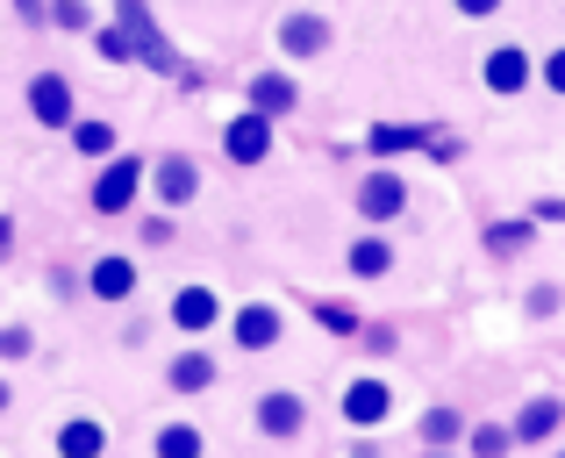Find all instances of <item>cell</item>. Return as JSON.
Listing matches in <instances>:
<instances>
[{"instance_id": "obj_1", "label": "cell", "mask_w": 565, "mask_h": 458, "mask_svg": "<svg viewBox=\"0 0 565 458\" xmlns=\"http://www.w3.org/2000/svg\"><path fill=\"white\" fill-rule=\"evenodd\" d=\"M143 172H151L143 158H122V151H115L108 166L94 172V194H86V201H94V215H129V209H137V194H143Z\"/></svg>"}, {"instance_id": "obj_2", "label": "cell", "mask_w": 565, "mask_h": 458, "mask_svg": "<svg viewBox=\"0 0 565 458\" xmlns=\"http://www.w3.org/2000/svg\"><path fill=\"white\" fill-rule=\"evenodd\" d=\"M29 115H36L43 129H72L79 123V100H72L65 72H36V79H29Z\"/></svg>"}, {"instance_id": "obj_3", "label": "cell", "mask_w": 565, "mask_h": 458, "mask_svg": "<svg viewBox=\"0 0 565 458\" xmlns=\"http://www.w3.org/2000/svg\"><path fill=\"white\" fill-rule=\"evenodd\" d=\"M215 322H222V294L201 287V279H186V287L172 294V330H180V337H207Z\"/></svg>"}, {"instance_id": "obj_4", "label": "cell", "mask_w": 565, "mask_h": 458, "mask_svg": "<svg viewBox=\"0 0 565 458\" xmlns=\"http://www.w3.org/2000/svg\"><path fill=\"white\" fill-rule=\"evenodd\" d=\"M222 151L236 158V166H258L265 151H273V115H258V108H244L230 129H222Z\"/></svg>"}, {"instance_id": "obj_5", "label": "cell", "mask_w": 565, "mask_h": 458, "mask_svg": "<svg viewBox=\"0 0 565 458\" xmlns=\"http://www.w3.org/2000/svg\"><path fill=\"white\" fill-rule=\"evenodd\" d=\"M137 258H122V251H108V258H94L86 265V294H94V301H129V294H137Z\"/></svg>"}, {"instance_id": "obj_6", "label": "cell", "mask_w": 565, "mask_h": 458, "mask_svg": "<svg viewBox=\"0 0 565 458\" xmlns=\"http://www.w3.org/2000/svg\"><path fill=\"white\" fill-rule=\"evenodd\" d=\"M151 187H158L166 209H186V201L201 194V166H193L186 151H172V158H158V166H151Z\"/></svg>"}, {"instance_id": "obj_7", "label": "cell", "mask_w": 565, "mask_h": 458, "mask_svg": "<svg viewBox=\"0 0 565 458\" xmlns=\"http://www.w3.org/2000/svg\"><path fill=\"white\" fill-rule=\"evenodd\" d=\"M51 451L57 458H108V423L100 416H65L57 437H51Z\"/></svg>"}, {"instance_id": "obj_8", "label": "cell", "mask_w": 565, "mask_h": 458, "mask_svg": "<svg viewBox=\"0 0 565 458\" xmlns=\"http://www.w3.org/2000/svg\"><path fill=\"white\" fill-rule=\"evenodd\" d=\"M279 330H287V322H279V308H273V301L236 308V322H230V337H236L244 351H273V344H279Z\"/></svg>"}, {"instance_id": "obj_9", "label": "cell", "mask_w": 565, "mask_h": 458, "mask_svg": "<svg viewBox=\"0 0 565 458\" xmlns=\"http://www.w3.org/2000/svg\"><path fill=\"white\" fill-rule=\"evenodd\" d=\"M166 387H172V394H207V387H215V351L186 344L180 359L166 365Z\"/></svg>"}, {"instance_id": "obj_10", "label": "cell", "mask_w": 565, "mask_h": 458, "mask_svg": "<svg viewBox=\"0 0 565 458\" xmlns=\"http://www.w3.org/2000/svg\"><path fill=\"white\" fill-rule=\"evenodd\" d=\"M301 423H308L301 394H258V430L265 437H301Z\"/></svg>"}, {"instance_id": "obj_11", "label": "cell", "mask_w": 565, "mask_h": 458, "mask_svg": "<svg viewBox=\"0 0 565 458\" xmlns=\"http://www.w3.org/2000/svg\"><path fill=\"white\" fill-rule=\"evenodd\" d=\"M279 51H287V57L330 51V22H322V14H287V29H279Z\"/></svg>"}, {"instance_id": "obj_12", "label": "cell", "mask_w": 565, "mask_h": 458, "mask_svg": "<svg viewBox=\"0 0 565 458\" xmlns=\"http://www.w3.org/2000/svg\"><path fill=\"white\" fill-rule=\"evenodd\" d=\"M344 416L359 423V430H373V423H386V416H394V394H386L380 380H359V387L344 394Z\"/></svg>"}, {"instance_id": "obj_13", "label": "cell", "mask_w": 565, "mask_h": 458, "mask_svg": "<svg viewBox=\"0 0 565 458\" xmlns=\"http://www.w3.org/2000/svg\"><path fill=\"white\" fill-rule=\"evenodd\" d=\"M359 209L373 215V223H386V215H401V209H408V187H401L394 172H373V180L359 187Z\"/></svg>"}, {"instance_id": "obj_14", "label": "cell", "mask_w": 565, "mask_h": 458, "mask_svg": "<svg viewBox=\"0 0 565 458\" xmlns=\"http://www.w3.org/2000/svg\"><path fill=\"white\" fill-rule=\"evenodd\" d=\"M72 151L94 158V166H108L115 158V123L108 115H79V123H72Z\"/></svg>"}, {"instance_id": "obj_15", "label": "cell", "mask_w": 565, "mask_h": 458, "mask_svg": "<svg viewBox=\"0 0 565 458\" xmlns=\"http://www.w3.org/2000/svg\"><path fill=\"white\" fill-rule=\"evenodd\" d=\"M523 79H530V57L515 51V43L487 51V86H494V94H523Z\"/></svg>"}, {"instance_id": "obj_16", "label": "cell", "mask_w": 565, "mask_h": 458, "mask_svg": "<svg viewBox=\"0 0 565 458\" xmlns=\"http://www.w3.org/2000/svg\"><path fill=\"white\" fill-rule=\"evenodd\" d=\"M207 445H201V430L193 423H158L151 430V458H201Z\"/></svg>"}, {"instance_id": "obj_17", "label": "cell", "mask_w": 565, "mask_h": 458, "mask_svg": "<svg viewBox=\"0 0 565 458\" xmlns=\"http://www.w3.org/2000/svg\"><path fill=\"white\" fill-rule=\"evenodd\" d=\"M351 273H359V279L394 273V244H386V236H359V244H351Z\"/></svg>"}, {"instance_id": "obj_18", "label": "cell", "mask_w": 565, "mask_h": 458, "mask_svg": "<svg viewBox=\"0 0 565 458\" xmlns=\"http://www.w3.org/2000/svg\"><path fill=\"white\" fill-rule=\"evenodd\" d=\"M250 108H258V115H287L294 108V86L273 79V72H258V79H250Z\"/></svg>"}, {"instance_id": "obj_19", "label": "cell", "mask_w": 565, "mask_h": 458, "mask_svg": "<svg viewBox=\"0 0 565 458\" xmlns=\"http://www.w3.org/2000/svg\"><path fill=\"white\" fill-rule=\"evenodd\" d=\"M558 416H565V402H530V408H523V423H515V437H552V430H558Z\"/></svg>"}, {"instance_id": "obj_20", "label": "cell", "mask_w": 565, "mask_h": 458, "mask_svg": "<svg viewBox=\"0 0 565 458\" xmlns=\"http://www.w3.org/2000/svg\"><path fill=\"white\" fill-rule=\"evenodd\" d=\"M51 22H57V29H72V36H94V29H100L86 0H57V8H51Z\"/></svg>"}, {"instance_id": "obj_21", "label": "cell", "mask_w": 565, "mask_h": 458, "mask_svg": "<svg viewBox=\"0 0 565 458\" xmlns=\"http://www.w3.org/2000/svg\"><path fill=\"white\" fill-rule=\"evenodd\" d=\"M94 51H100V57H115V65H122V57H143L137 43H129V29H94Z\"/></svg>"}, {"instance_id": "obj_22", "label": "cell", "mask_w": 565, "mask_h": 458, "mask_svg": "<svg viewBox=\"0 0 565 458\" xmlns=\"http://www.w3.org/2000/svg\"><path fill=\"white\" fill-rule=\"evenodd\" d=\"M509 445H515V430H494V423H487V430H472V451H480V458H501Z\"/></svg>"}, {"instance_id": "obj_23", "label": "cell", "mask_w": 565, "mask_h": 458, "mask_svg": "<svg viewBox=\"0 0 565 458\" xmlns=\"http://www.w3.org/2000/svg\"><path fill=\"white\" fill-rule=\"evenodd\" d=\"M29 351H36V337H29L22 322H14V330H0V359H14V365H22Z\"/></svg>"}, {"instance_id": "obj_24", "label": "cell", "mask_w": 565, "mask_h": 458, "mask_svg": "<svg viewBox=\"0 0 565 458\" xmlns=\"http://www.w3.org/2000/svg\"><path fill=\"white\" fill-rule=\"evenodd\" d=\"M458 430H466V423H458V408H437V416L423 423V437H458Z\"/></svg>"}, {"instance_id": "obj_25", "label": "cell", "mask_w": 565, "mask_h": 458, "mask_svg": "<svg viewBox=\"0 0 565 458\" xmlns=\"http://www.w3.org/2000/svg\"><path fill=\"white\" fill-rule=\"evenodd\" d=\"M544 86H552V94H565V51L544 57Z\"/></svg>"}, {"instance_id": "obj_26", "label": "cell", "mask_w": 565, "mask_h": 458, "mask_svg": "<svg viewBox=\"0 0 565 458\" xmlns=\"http://www.w3.org/2000/svg\"><path fill=\"white\" fill-rule=\"evenodd\" d=\"M501 0H458V14H494Z\"/></svg>"}, {"instance_id": "obj_27", "label": "cell", "mask_w": 565, "mask_h": 458, "mask_svg": "<svg viewBox=\"0 0 565 458\" xmlns=\"http://www.w3.org/2000/svg\"><path fill=\"white\" fill-rule=\"evenodd\" d=\"M14 8H22L29 22H43V14H51V8H43V0H14Z\"/></svg>"}, {"instance_id": "obj_28", "label": "cell", "mask_w": 565, "mask_h": 458, "mask_svg": "<svg viewBox=\"0 0 565 458\" xmlns=\"http://www.w3.org/2000/svg\"><path fill=\"white\" fill-rule=\"evenodd\" d=\"M8 251H14V223H8V215H0V258H8Z\"/></svg>"}, {"instance_id": "obj_29", "label": "cell", "mask_w": 565, "mask_h": 458, "mask_svg": "<svg viewBox=\"0 0 565 458\" xmlns=\"http://www.w3.org/2000/svg\"><path fill=\"white\" fill-rule=\"evenodd\" d=\"M8 402H14V380H8V373H0V416H8Z\"/></svg>"}, {"instance_id": "obj_30", "label": "cell", "mask_w": 565, "mask_h": 458, "mask_svg": "<svg viewBox=\"0 0 565 458\" xmlns=\"http://www.w3.org/2000/svg\"><path fill=\"white\" fill-rule=\"evenodd\" d=\"M558 458H565V451H558Z\"/></svg>"}]
</instances>
